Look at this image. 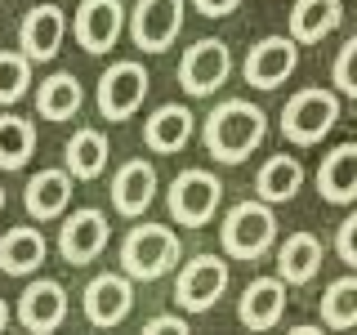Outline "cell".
I'll use <instances>...</instances> for the list:
<instances>
[{
	"label": "cell",
	"mask_w": 357,
	"mask_h": 335,
	"mask_svg": "<svg viewBox=\"0 0 357 335\" xmlns=\"http://www.w3.org/2000/svg\"><path fill=\"white\" fill-rule=\"evenodd\" d=\"M81 103H85V89H81V81H76L72 72L45 76L40 89H36V112L45 121H72L76 112H81Z\"/></svg>",
	"instance_id": "obj_26"
},
{
	"label": "cell",
	"mask_w": 357,
	"mask_h": 335,
	"mask_svg": "<svg viewBox=\"0 0 357 335\" xmlns=\"http://www.w3.org/2000/svg\"><path fill=\"white\" fill-rule=\"evenodd\" d=\"M143 331H148V335H165V331H192V327H188V318H178V313H156V318L143 322Z\"/></svg>",
	"instance_id": "obj_32"
},
{
	"label": "cell",
	"mask_w": 357,
	"mask_h": 335,
	"mask_svg": "<svg viewBox=\"0 0 357 335\" xmlns=\"http://www.w3.org/2000/svg\"><path fill=\"white\" fill-rule=\"evenodd\" d=\"M255 188H259V197L273 201V206L290 201L299 188H304V165H299V156H290V152L268 156L259 165V174H255Z\"/></svg>",
	"instance_id": "obj_25"
},
{
	"label": "cell",
	"mask_w": 357,
	"mask_h": 335,
	"mask_svg": "<svg viewBox=\"0 0 357 335\" xmlns=\"http://www.w3.org/2000/svg\"><path fill=\"white\" fill-rule=\"evenodd\" d=\"M36 152V126L27 117H0V170H22Z\"/></svg>",
	"instance_id": "obj_27"
},
{
	"label": "cell",
	"mask_w": 357,
	"mask_h": 335,
	"mask_svg": "<svg viewBox=\"0 0 357 335\" xmlns=\"http://www.w3.org/2000/svg\"><path fill=\"white\" fill-rule=\"evenodd\" d=\"M178 260H183V246L170 223H134L121 241V273H130L134 282H156L174 273Z\"/></svg>",
	"instance_id": "obj_2"
},
{
	"label": "cell",
	"mask_w": 357,
	"mask_h": 335,
	"mask_svg": "<svg viewBox=\"0 0 357 335\" xmlns=\"http://www.w3.org/2000/svg\"><path fill=\"white\" fill-rule=\"evenodd\" d=\"M335 255L349 268H357V210L340 223V232H335Z\"/></svg>",
	"instance_id": "obj_31"
},
{
	"label": "cell",
	"mask_w": 357,
	"mask_h": 335,
	"mask_svg": "<svg viewBox=\"0 0 357 335\" xmlns=\"http://www.w3.org/2000/svg\"><path fill=\"white\" fill-rule=\"evenodd\" d=\"M340 22H344L340 0H295V9H290V36L299 45H317V40H326Z\"/></svg>",
	"instance_id": "obj_23"
},
{
	"label": "cell",
	"mask_w": 357,
	"mask_h": 335,
	"mask_svg": "<svg viewBox=\"0 0 357 335\" xmlns=\"http://www.w3.org/2000/svg\"><path fill=\"white\" fill-rule=\"evenodd\" d=\"M152 197H156V165L152 161L134 156V161H126L112 174V206H116V215L139 219L152 206Z\"/></svg>",
	"instance_id": "obj_17"
},
{
	"label": "cell",
	"mask_w": 357,
	"mask_h": 335,
	"mask_svg": "<svg viewBox=\"0 0 357 335\" xmlns=\"http://www.w3.org/2000/svg\"><path fill=\"white\" fill-rule=\"evenodd\" d=\"M72 31L85 54H107L116 50L121 31H126V5L121 0H81L72 18Z\"/></svg>",
	"instance_id": "obj_13"
},
{
	"label": "cell",
	"mask_w": 357,
	"mask_h": 335,
	"mask_svg": "<svg viewBox=\"0 0 357 335\" xmlns=\"http://www.w3.org/2000/svg\"><path fill=\"white\" fill-rule=\"evenodd\" d=\"M219 201H223V184L210 170H178L174 184H170V197H165V206H170L174 223H183V228H201V223H210L219 215Z\"/></svg>",
	"instance_id": "obj_5"
},
{
	"label": "cell",
	"mask_w": 357,
	"mask_h": 335,
	"mask_svg": "<svg viewBox=\"0 0 357 335\" xmlns=\"http://www.w3.org/2000/svg\"><path fill=\"white\" fill-rule=\"evenodd\" d=\"M14 318H18V327H27L36 335L59 331L67 322V290H63V282H54V277H36V282L18 295Z\"/></svg>",
	"instance_id": "obj_14"
},
{
	"label": "cell",
	"mask_w": 357,
	"mask_h": 335,
	"mask_svg": "<svg viewBox=\"0 0 357 335\" xmlns=\"http://www.w3.org/2000/svg\"><path fill=\"white\" fill-rule=\"evenodd\" d=\"M134 277L130 273H98L89 277V286L81 290V313L89 327L107 331V327H121L134 308Z\"/></svg>",
	"instance_id": "obj_11"
},
{
	"label": "cell",
	"mask_w": 357,
	"mask_h": 335,
	"mask_svg": "<svg viewBox=\"0 0 357 335\" xmlns=\"http://www.w3.org/2000/svg\"><path fill=\"white\" fill-rule=\"evenodd\" d=\"M98 112H103L107 121H130L134 112L143 107V98H148V67L139 59H116L107 67L103 76H98Z\"/></svg>",
	"instance_id": "obj_6"
},
{
	"label": "cell",
	"mask_w": 357,
	"mask_h": 335,
	"mask_svg": "<svg viewBox=\"0 0 357 335\" xmlns=\"http://www.w3.org/2000/svg\"><path fill=\"white\" fill-rule=\"evenodd\" d=\"M317 193L331 206H353L357 201V143H340V148H331L321 156Z\"/></svg>",
	"instance_id": "obj_19"
},
{
	"label": "cell",
	"mask_w": 357,
	"mask_h": 335,
	"mask_svg": "<svg viewBox=\"0 0 357 335\" xmlns=\"http://www.w3.org/2000/svg\"><path fill=\"white\" fill-rule=\"evenodd\" d=\"M5 327H9V304L0 299V331H5Z\"/></svg>",
	"instance_id": "obj_35"
},
{
	"label": "cell",
	"mask_w": 357,
	"mask_h": 335,
	"mask_svg": "<svg viewBox=\"0 0 357 335\" xmlns=\"http://www.w3.org/2000/svg\"><path fill=\"white\" fill-rule=\"evenodd\" d=\"M286 313V282L282 277H255L250 286L241 290L237 318L245 331H273Z\"/></svg>",
	"instance_id": "obj_18"
},
{
	"label": "cell",
	"mask_w": 357,
	"mask_h": 335,
	"mask_svg": "<svg viewBox=\"0 0 357 335\" xmlns=\"http://www.w3.org/2000/svg\"><path fill=\"white\" fill-rule=\"evenodd\" d=\"M321 273V241L312 232H290L277 246V277L286 286H308Z\"/></svg>",
	"instance_id": "obj_22"
},
{
	"label": "cell",
	"mask_w": 357,
	"mask_h": 335,
	"mask_svg": "<svg viewBox=\"0 0 357 335\" xmlns=\"http://www.w3.org/2000/svg\"><path fill=\"white\" fill-rule=\"evenodd\" d=\"M107 134L103 130H89L81 126L67 139V152H63V161H67V170H72V179H81V184H89V179H98L107 170Z\"/></svg>",
	"instance_id": "obj_24"
},
{
	"label": "cell",
	"mask_w": 357,
	"mask_h": 335,
	"mask_svg": "<svg viewBox=\"0 0 357 335\" xmlns=\"http://www.w3.org/2000/svg\"><path fill=\"white\" fill-rule=\"evenodd\" d=\"M31 89V59L22 50H0V107L18 103Z\"/></svg>",
	"instance_id": "obj_29"
},
{
	"label": "cell",
	"mask_w": 357,
	"mask_h": 335,
	"mask_svg": "<svg viewBox=\"0 0 357 335\" xmlns=\"http://www.w3.org/2000/svg\"><path fill=\"white\" fill-rule=\"evenodd\" d=\"M219 237H223V255H232V260H264V255L277 246L273 201H264V197L237 201V206L223 215Z\"/></svg>",
	"instance_id": "obj_3"
},
{
	"label": "cell",
	"mask_w": 357,
	"mask_h": 335,
	"mask_svg": "<svg viewBox=\"0 0 357 335\" xmlns=\"http://www.w3.org/2000/svg\"><path fill=\"white\" fill-rule=\"evenodd\" d=\"M335 121H340V94H335V89H321V85L295 89L282 107V134L295 148L321 143L335 130Z\"/></svg>",
	"instance_id": "obj_4"
},
{
	"label": "cell",
	"mask_w": 357,
	"mask_h": 335,
	"mask_svg": "<svg viewBox=\"0 0 357 335\" xmlns=\"http://www.w3.org/2000/svg\"><path fill=\"white\" fill-rule=\"evenodd\" d=\"M72 170H54V165H45V170H36L27 179V188H22V206H27L31 219L50 223V219H63L67 206H72Z\"/></svg>",
	"instance_id": "obj_16"
},
{
	"label": "cell",
	"mask_w": 357,
	"mask_h": 335,
	"mask_svg": "<svg viewBox=\"0 0 357 335\" xmlns=\"http://www.w3.org/2000/svg\"><path fill=\"white\" fill-rule=\"evenodd\" d=\"M228 76H232V50L219 36H201L197 45H188V54L178 59V85L192 98H210Z\"/></svg>",
	"instance_id": "obj_8"
},
{
	"label": "cell",
	"mask_w": 357,
	"mask_h": 335,
	"mask_svg": "<svg viewBox=\"0 0 357 335\" xmlns=\"http://www.w3.org/2000/svg\"><path fill=\"white\" fill-rule=\"evenodd\" d=\"M183 31V0H139L130 14V36L143 54H165Z\"/></svg>",
	"instance_id": "obj_12"
},
{
	"label": "cell",
	"mask_w": 357,
	"mask_h": 335,
	"mask_svg": "<svg viewBox=\"0 0 357 335\" xmlns=\"http://www.w3.org/2000/svg\"><path fill=\"white\" fill-rule=\"evenodd\" d=\"M228 290V264L219 255H192L174 277V304L183 313H210Z\"/></svg>",
	"instance_id": "obj_7"
},
{
	"label": "cell",
	"mask_w": 357,
	"mask_h": 335,
	"mask_svg": "<svg viewBox=\"0 0 357 335\" xmlns=\"http://www.w3.org/2000/svg\"><path fill=\"white\" fill-rule=\"evenodd\" d=\"M237 5H241V0H192V9H201L206 18H228Z\"/></svg>",
	"instance_id": "obj_33"
},
{
	"label": "cell",
	"mask_w": 357,
	"mask_h": 335,
	"mask_svg": "<svg viewBox=\"0 0 357 335\" xmlns=\"http://www.w3.org/2000/svg\"><path fill=\"white\" fill-rule=\"evenodd\" d=\"M331 81H335V89H340V94L357 98V36H349V45H344V50L335 54Z\"/></svg>",
	"instance_id": "obj_30"
},
{
	"label": "cell",
	"mask_w": 357,
	"mask_h": 335,
	"mask_svg": "<svg viewBox=\"0 0 357 335\" xmlns=\"http://www.w3.org/2000/svg\"><path fill=\"white\" fill-rule=\"evenodd\" d=\"M192 130H197V121H192V112H188L183 103H161L148 117V126H143V143H148L152 152H178V148H188V139H192Z\"/></svg>",
	"instance_id": "obj_21"
},
{
	"label": "cell",
	"mask_w": 357,
	"mask_h": 335,
	"mask_svg": "<svg viewBox=\"0 0 357 335\" xmlns=\"http://www.w3.org/2000/svg\"><path fill=\"white\" fill-rule=\"evenodd\" d=\"M45 255H50V241H45L31 223H18V228H9L5 237H0V273L31 277L45 264Z\"/></svg>",
	"instance_id": "obj_20"
},
{
	"label": "cell",
	"mask_w": 357,
	"mask_h": 335,
	"mask_svg": "<svg viewBox=\"0 0 357 335\" xmlns=\"http://www.w3.org/2000/svg\"><path fill=\"white\" fill-rule=\"evenodd\" d=\"M107 241H112V223L103 210H94V206H81V210H72V215H63V228H59V255L72 268H85V264H94L98 255L107 251Z\"/></svg>",
	"instance_id": "obj_9"
},
{
	"label": "cell",
	"mask_w": 357,
	"mask_h": 335,
	"mask_svg": "<svg viewBox=\"0 0 357 335\" xmlns=\"http://www.w3.org/2000/svg\"><path fill=\"white\" fill-rule=\"evenodd\" d=\"M321 327H317V322H299V327H295V335H317Z\"/></svg>",
	"instance_id": "obj_34"
},
{
	"label": "cell",
	"mask_w": 357,
	"mask_h": 335,
	"mask_svg": "<svg viewBox=\"0 0 357 335\" xmlns=\"http://www.w3.org/2000/svg\"><path fill=\"white\" fill-rule=\"evenodd\" d=\"M295 67H299V40L295 36H264L250 45V54L241 63V76L250 89H277L295 76Z\"/></svg>",
	"instance_id": "obj_10"
},
{
	"label": "cell",
	"mask_w": 357,
	"mask_h": 335,
	"mask_svg": "<svg viewBox=\"0 0 357 335\" xmlns=\"http://www.w3.org/2000/svg\"><path fill=\"white\" fill-rule=\"evenodd\" d=\"M321 322L331 331H353L357 327V277H335L321 295Z\"/></svg>",
	"instance_id": "obj_28"
},
{
	"label": "cell",
	"mask_w": 357,
	"mask_h": 335,
	"mask_svg": "<svg viewBox=\"0 0 357 335\" xmlns=\"http://www.w3.org/2000/svg\"><path fill=\"white\" fill-rule=\"evenodd\" d=\"M63 36H67V14L59 5H36V9H27L22 22H18V45H22V54H27L31 63L59 59Z\"/></svg>",
	"instance_id": "obj_15"
},
{
	"label": "cell",
	"mask_w": 357,
	"mask_h": 335,
	"mask_svg": "<svg viewBox=\"0 0 357 335\" xmlns=\"http://www.w3.org/2000/svg\"><path fill=\"white\" fill-rule=\"evenodd\" d=\"M0 210H5V188H0Z\"/></svg>",
	"instance_id": "obj_36"
},
{
	"label": "cell",
	"mask_w": 357,
	"mask_h": 335,
	"mask_svg": "<svg viewBox=\"0 0 357 335\" xmlns=\"http://www.w3.org/2000/svg\"><path fill=\"white\" fill-rule=\"evenodd\" d=\"M264 134H268V117L259 107L245 103V98H223L206 117L201 139H206V152L215 156L219 165H241L245 156L264 143Z\"/></svg>",
	"instance_id": "obj_1"
}]
</instances>
